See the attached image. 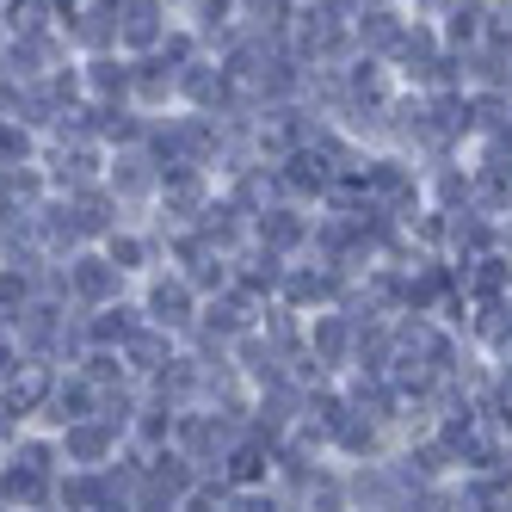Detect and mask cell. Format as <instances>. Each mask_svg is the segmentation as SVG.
Listing matches in <instances>:
<instances>
[{
  "mask_svg": "<svg viewBox=\"0 0 512 512\" xmlns=\"http://www.w3.org/2000/svg\"><path fill=\"white\" fill-rule=\"evenodd\" d=\"M75 371H81V377H87L99 395H105V389H124V383H130V371H124V352H87V358L75 364Z\"/></svg>",
  "mask_w": 512,
  "mask_h": 512,
  "instance_id": "29",
  "label": "cell"
},
{
  "mask_svg": "<svg viewBox=\"0 0 512 512\" xmlns=\"http://www.w3.org/2000/svg\"><path fill=\"white\" fill-rule=\"evenodd\" d=\"M38 31H56L50 0H0V38H38Z\"/></svg>",
  "mask_w": 512,
  "mask_h": 512,
  "instance_id": "27",
  "label": "cell"
},
{
  "mask_svg": "<svg viewBox=\"0 0 512 512\" xmlns=\"http://www.w3.org/2000/svg\"><path fill=\"white\" fill-rule=\"evenodd\" d=\"M241 438H247L241 408H179V426H173V445L198 463V475H223V463Z\"/></svg>",
  "mask_w": 512,
  "mask_h": 512,
  "instance_id": "2",
  "label": "cell"
},
{
  "mask_svg": "<svg viewBox=\"0 0 512 512\" xmlns=\"http://www.w3.org/2000/svg\"><path fill=\"white\" fill-rule=\"evenodd\" d=\"M179 512H229V482L223 475H204V482L179 500Z\"/></svg>",
  "mask_w": 512,
  "mask_h": 512,
  "instance_id": "32",
  "label": "cell"
},
{
  "mask_svg": "<svg viewBox=\"0 0 512 512\" xmlns=\"http://www.w3.org/2000/svg\"><path fill=\"white\" fill-rule=\"evenodd\" d=\"M136 303H142V321L161 327V334H173L179 346L198 334V309H204V297H198V290L179 278L173 266H161V272L142 278V284H136Z\"/></svg>",
  "mask_w": 512,
  "mask_h": 512,
  "instance_id": "3",
  "label": "cell"
},
{
  "mask_svg": "<svg viewBox=\"0 0 512 512\" xmlns=\"http://www.w3.org/2000/svg\"><path fill=\"white\" fill-rule=\"evenodd\" d=\"M290 512H297V506H290Z\"/></svg>",
  "mask_w": 512,
  "mask_h": 512,
  "instance_id": "40",
  "label": "cell"
},
{
  "mask_svg": "<svg viewBox=\"0 0 512 512\" xmlns=\"http://www.w3.org/2000/svg\"><path fill=\"white\" fill-rule=\"evenodd\" d=\"M56 451H62V469H112L124 457V432L105 420H75L56 432Z\"/></svg>",
  "mask_w": 512,
  "mask_h": 512,
  "instance_id": "12",
  "label": "cell"
},
{
  "mask_svg": "<svg viewBox=\"0 0 512 512\" xmlns=\"http://www.w3.org/2000/svg\"><path fill=\"white\" fill-rule=\"evenodd\" d=\"M401 7H408L414 19H445V13H451V0H401Z\"/></svg>",
  "mask_w": 512,
  "mask_h": 512,
  "instance_id": "36",
  "label": "cell"
},
{
  "mask_svg": "<svg viewBox=\"0 0 512 512\" xmlns=\"http://www.w3.org/2000/svg\"><path fill=\"white\" fill-rule=\"evenodd\" d=\"M457 272H463L469 309H475V303H512V253H506V247L482 253V260H463Z\"/></svg>",
  "mask_w": 512,
  "mask_h": 512,
  "instance_id": "18",
  "label": "cell"
},
{
  "mask_svg": "<svg viewBox=\"0 0 512 512\" xmlns=\"http://www.w3.org/2000/svg\"><path fill=\"white\" fill-rule=\"evenodd\" d=\"M346 290H352L346 272H334L327 260L303 253V260H290V266H284L278 303H284V309H297V315H321V309H340V303H346Z\"/></svg>",
  "mask_w": 512,
  "mask_h": 512,
  "instance_id": "5",
  "label": "cell"
},
{
  "mask_svg": "<svg viewBox=\"0 0 512 512\" xmlns=\"http://www.w3.org/2000/svg\"><path fill=\"white\" fill-rule=\"evenodd\" d=\"M309 358L321 364V377L327 383H340L352 371V358H358V321L346 309H321L309 315Z\"/></svg>",
  "mask_w": 512,
  "mask_h": 512,
  "instance_id": "9",
  "label": "cell"
},
{
  "mask_svg": "<svg viewBox=\"0 0 512 512\" xmlns=\"http://www.w3.org/2000/svg\"><path fill=\"white\" fill-rule=\"evenodd\" d=\"M130 512H179V494H167V488H155V482H136Z\"/></svg>",
  "mask_w": 512,
  "mask_h": 512,
  "instance_id": "35",
  "label": "cell"
},
{
  "mask_svg": "<svg viewBox=\"0 0 512 512\" xmlns=\"http://www.w3.org/2000/svg\"><path fill=\"white\" fill-rule=\"evenodd\" d=\"M173 25L179 19L167 13V0H124L118 7V50L124 56H155Z\"/></svg>",
  "mask_w": 512,
  "mask_h": 512,
  "instance_id": "14",
  "label": "cell"
},
{
  "mask_svg": "<svg viewBox=\"0 0 512 512\" xmlns=\"http://www.w3.org/2000/svg\"><path fill=\"white\" fill-rule=\"evenodd\" d=\"M31 297H38V290H31V278L19 272V266H0V321H19L25 309H31Z\"/></svg>",
  "mask_w": 512,
  "mask_h": 512,
  "instance_id": "30",
  "label": "cell"
},
{
  "mask_svg": "<svg viewBox=\"0 0 512 512\" xmlns=\"http://www.w3.org/2000/svg\"><path fill=\"white\" fill-rule=\"evenodd\" d=\"M173 358H179V340H173V334H161V327H142V334L124 346V371H130V383H136V389H149Z\"/></svg>",
  "mask_w": 512,
  "mask_h": 512,
  "instance_id": "24",
  "label": "cell"
},
{
  "mask_svg": "<svg viewBox=\"0 0 512 512\" xmlns=\"http://www.w3.org/2000/svg\"><path fill=\"white\" fill-rule=\"evenodd\" d=\"M105 155L112 149H99V142H68V136H44V179H50V192L56 198H75L87 186H105Z\"/></svg>",
  "mask_w": 512,
  "mask_h": 512,
  "instance_id": "4",
  "label": "cell"
},
{
  "mask_svg": "<svg viewBox=\"0 0 512 512\" xmlns=\"http://www.w3.org/2000/svg\"><path fill=\"white\" fill-rule=\"evenodd\" d=\"M56 364H25V371L13 383H0V395H7V408L25 420V426H44V408H50V395H56Z\"/></svg>",
  "mask_w": 512,
  "mask_h": 512,
  "instance_id": "19",
  "label": "cell"
},
{
  "mask_svg": "<svg viewBox=\"0 0 512 512\" xmlns=\"http://www.w3.org/2000/svg\"><path fill=\"white\" fill-rule=\"evenodd\" d=\"M408 488H420V482H408V469L395 463V451L389 457H371V463H346L352 512H395L401 500H408Z\"/></svg>",
  "mask_w": 512,
  "mask_h": 512,
  "instance_id": "7",
  "label": "cell"
},
{
  "mask_svg": "<svg viewBox=\"0 0 512 512\" xmlns=\"http://www.w3.org/2000/svg\"><path fill=\"white\" fill-rule=\"evenodd\" d=\"M105 192L124 204V216L130 210H155V198H161L155 155L142 149V142H136V149H112V155H105Z\"/></svg>",
  "mask_w": 512,
  "mask_h": 512,
  "instance_id": "8",
  "label": "cell"
},
{
  "mask_svg": "<svg viewBox=\"0 0 512 512\" xmlns=\"http://www.w3.org/2000/svg\"><path fill=\"white\" fill-rule=\"evenodd\" d=\"M451 512H512V469H469L451 482Z\"/></svg>",
  "mask_w": 512,
  "mask_h": 512,
  "instance_id": "17",
  "label": "cell"
},
{
  "mask_svg": "<svg viewBox=\"0 0 512 512\" xmlns=\"http://www.w3.org/2000/svg\"><path fill=\"white\" fill-rule=\"evenodd\" d=\"M56 482H62L56 432L25 426L13 445L0 451V500L13 512H56Z\"/></svg>",
  "mask_w": 512,
  "mask_h": 512,
  "instance_id": "1",
  "label": "cell"
},
{
  "mask_svg": "<svg viewBox=\"0 0 512 512\" xmlns=\"http://www.w3.org/2000/svg\"><path fill=\"white\" fill-rule=\"evenodd\" d=\"M408 7L401 0H377V7H358V19H352V44H358V56H371V62H389L395 50H401V38H408Z\"/></svg>",
  "mask_w": 512,
  "mask_h": 512,
  "instance_id": "13",
  "label": "cell"
},
{
  "mask_svg": "<svg viewBox=\"0 0 512 512\" xmlns=\"http://www.w3.org/2000/svg\"><path fill=\"white\" fill-rule=\"evenodd\" d=\"M93 414H99V389H93L81 371H62V377H56V395H50V408H44V432H62V426L93 420Z\"/></svg>",
  "mask_w": 512,
  "mask_h": 512,
  "instance_id": "22",
  "label": "cell"
},
{
  "mask_svg": "<svg viewBox=\"0 0 512 512\" xmlns=\"http://www.w3.org/2000/svg\"><path fill=\"white\" fill-rule=\"evenodd\" d=\"M68 210H75V223H81V241H87V247H99L112 229H124V204L105 192V186L75 192V198H68Z\"/></svg>",
  "mask_w": 512,
  "mask_h": 512,
  "instance_id": "25",
  "label": "cell"
},
{
  "mask_svg": "<svg viewBox=\"0 0 512 512\" xmlns=\"http://www.w3.org/2000/svg\"><path fill=\"white\" fill-rule=\"evenodd\" d=\"M44 155V136L38 130H25L19 118H0V167H25V161H38Z\"/></svg>",
  "mask_w": 512,
  "mask_h": 512,
  "instance_id": "28",
  "label": "cell"
},
{
  "mask_svg": "<svg viewBox=\"0 0 512 512\" xmlns=\"http://www.w3.org/2000/svg\"><path fill=\"white\" fill-rule=\"evenodd\" d=\"M142 327H149V321H142V303H136V297H124V303H112V309H81L87 352H124Z\"/></svg>",
  "mask_w": 512,
  "mask_h": 512,
  "instance_id": "16",
  "label": "cell"
},
{
  "mask_svg": "<svg viewBox=\"0 0 512 512\" xmlns=\"http://www.w3.org/2000/svg\"><path fill=\"white\" fill-rule=\"evenodd\" d=\"M272 451L278 445H266V438H241V445L229 451V463H223V482L229 488H260V482H272Z\"/></svg>",
  "mask_w": 512,
  "mask_h": 512,
  "instance_id": "26",
  "label": "cell"
},
{
  "mask_svg": "<svg viewBox=\"0 0 512 512\" xmlns=\"http://www.w3.org/2000/svg\"><path fill=\"white\" fill-rule=\"evenodd\" d=\"M0 512H13V506H7V500H0Z\"/></svg>",
  "mask_w": 512,
  "mask_h": 512,
  "instance_id": "38",
  "label": "cell"
},
{
  "mask_svg": "<svg viewBox=\"0 0 512 512\" xmlns=\"http://www.w3.org/2000/svg\"><path fill=\"white\" fill-rule=\"evenodd\" d=\"M469 186H475V210L500 223V216L512 210V161L475 149V161H469Z\"/></svg>",
  "mask_w": 512,
  "mask_h": 512,
  "instance_id": "21",
  "label": "cell"
},
{
  "mask_svg": "<svg viewBox=\"0 0 512 512\" xmlns=\"http://www.w3.org/2000/svg\"><path fill=\"white\" fill-rule=\"evenodd\" d=\"M364 7H377V0H364Z\"/></svg>",
  "mask_w": 512,
  "mask_h": 512,
  "instance_id": "39",
  "label": "cell"
},
{
  "mask_svg": "<svg viewBox=\"0 0 512 512\" xmlns=\"http://www.w3.org/2000/svg\"><path fill=\"white\" fill-rule=\"evenodd\" d=\"M0 451H7V445H0Z\"/></svg>",
  "mask_w": 512,
  "mask_h": 512,
  "instance_id": "41",
  "label": "cell"
},
{
  "mask_svg": "<svg viewBox=\"0 0 512 512\" xmlns=\"http://www.w3.org/2000/svg\"><path fill=\"white\" fill-rule=\"evenodd\" d=\"M62 272H68V303H75V309H112V303L136 297L130 278L105 260L99 247H81L75 260H62Z\"/></svg>",
  "mask_w": 512,
  "mask_h": 512,
  "instance_id": "6",
  "label": "cell"
},
{
  "mask_svg": "<svg viewBox=\"0 0 512 512\" xmlns=\"http://www.w3.org/2000/svg\"><path fill=\"white\" fill-rule=\"evenodd\" d=\"M284 266H290V260H278L272 247H260V241H247V247L235 253V290H247V297H260V303H278V284H284Z\"/></svg>",
  "mask_w": 512,
  "mask_h": 512,
  "instance_id": "20",
  "label": "cell"
},
{
  "mask_svg": "<svg viewBox=\"0 0 512 512\" xmlns=\"http://www.w3.org/2000/svg\"><path fill=\"white\" fill-rule=\"evenodd\" d=\"M229 512H290V500L272 482H260V488H229Z\"/></svg>",
  "mask_w": 512,
  "mask_h": 512,
  "instance_id": "31",
  "label": "cell"
},
{
  "mask_svg": "<svg viewBox=\"0 0 512 512\" xmlns=\"http://www.w3.org/2000/svg\"><path fill=\"white\" fill-rule=\"evenodd\" d=\"M309 235H315V210L297 204V198H284V204H272V210L253 216V241L272 247L278 260H303V253H309Z\"/></svg>",
  "mask_w": 512,
  "mask_h": 512,
  "instance_id": "10",
  "label": "cell"
},
{
  "mask_svg": "<svg viewBox=\"0 0 512 512\" xmlns=\"http://www.w3.org/2000/svg\"><path fill=\"white\" fill-rule=\"evenodd\" d=\"M81 87L93 105H130V56H81Z\"/></svg>",
  "mask_w": 512,
  "mask_h": 512,
  "instance_id": "23",
  "label": "cell"
},
{
  "mask_svg": "<svg viewBox=\"0 0 512 512\" xmlns=\"http://www.w3.org/2000/svg\"><path fill=\"white\" fill-rule=\"evenodd\" d=\"M395 512H451V482H438V488H408V500H401Z\"/></svg>",
  "mask_w": 512,
  "mask_h": 512,
  "instance_id": "33",
  "label": "cell"
},
{
  "mask_svg": "<svg viewBox=\"0 0 512 512\" xmlns=\"http://www.w3.org/2000/svg\"><path fill=\"white\" fill-rule=\"evenodd\" d=\"M500 247H506V253H512V210H506V216H500Z\"/></svg>",
  "mask_w": 512,
  "mask_h": 512,
  "instance_id": "37",
  "label": "cell"
},
{
  "mask_svg": "<svg viewBox=\"0 0 512 512\" xmlns=\"http://www.w3.org/2000/svg\"><path fill=\"white\" fill-rule=\"evenodd\" d=\"M25 364H31V358H25V346H19V334H13V327H7V321H0V383H13V377L25 371Z\"/></svg>",
  "mask_w": 512,
  "mask_h": 512,
  "instance_id": "34",
  "label": "cell"
},
{
  "mask_svg": "<svg viewBox=\"0 0 512 512\" xmlns=\"http://www.w3.org/2000/svg\"><path fill=\"white\" fill-rule=\"evenodd\" d=\"M260 315H266V303L229 284V290H216V297H204V309H198V334H210L216 346H235V340H247L253 327H260Z\"/></svg>",
  "mask_w": 512,
  "mask_h": 512,
  "instance_id": "11",
  "label": "cell"
},
{
  "mask_svg": "<svg viewBox=\"0 0 512 512\" xmlns=\"http://www.w3.org/2000/svg\"><path fill=\"white\" fill-rule=\"evenodd\" d=\"M99 253H105V260H112L130 284H142V278H149V272H161L167 266V253H161V235L155 229H112V235H105L99 241Z\"/></svg>",
  "mask_w": 512,
  "mask_h": 512,
  "instance_id": "15",
  "label": "cell"
}]
</instances>
